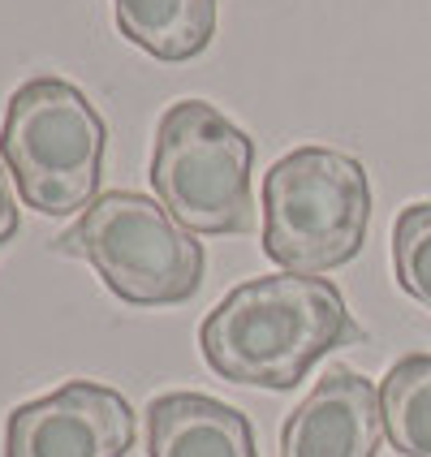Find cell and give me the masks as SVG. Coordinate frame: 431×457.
<instances>
[{"mask_svg": "<svg viewBox=\"0 0 431 457\" xmlns=\"http://www.w3.org/2000/svg\"><path fill=\"white\" fill-rule=\"evenodd\" d=\"M384 436L402 457H431V354H406L380 380Z\"/></svg>", "mask_w": 431, "mask_h": 457, "instance_id": "30bf717a", "label": "cell"}, {"mask_svg": "<svg viewBox=\"0 0 431 457\" xmlns=\"http://www.w3.org/2000/svg\"><path fill=\"white\" fill-rule=\"evenodd\" d=\"M56 254H74L129 306L190 303L203 285V246L173 212L138 190H108L65 228Z\"/></svg>", "mask_w": 431, "mask_h": 457, "instance_id": "277c9868", "label": "cell"}, {"mask_svg": "<svg viewBox=\"0 0 431 457\" xmlns=\"http://www.w3.org/2000/svg\"><path fill=\"white\" fill-rule=\"evenodd\" d=\"M18 228H22V220H18V199H13V190H9V173L0 169V246L13 242Z\"/></svg>", "mask_w": 431, "mask_h": 457, "instance_id": "7c38bea8", "label": "cell"}, {"mask_svg": "<svg viewBox=\"0 0 431 457\" xmlns=\"http://www.w3.org/2000/svg\"><path fill=\"white\" fill-rule=\"evenodd\" d=\"M254 138L233 126L216 104L178 100L155 126L152 186L155 199L190 233L254 228Z\"/></svg>", "mask_w": 431, "mask_h": 457, "instance_id": "5b68a950", "label": "cell"}, {"mask_svg": "<svg viewBox=\"0 0 431 457\" xmlns=\"http://www.w3.org/2000/svg\"><path fill=\"white\" fill-rule=\"evenodd\" d=\"M371 225V181L354 155L294 147L263 173V254L298 277L345 268Z\"/></svg>", "mask_w": 431, "mask_h": 457, "instance_id": "7a4b0ae2", "label": "cell"}, {"mask_svg": "<svg viewBox=\"0 0 431 457\" xmlns=\"http://www.w3.org/2000/svg\"><path fill=\"white\" fill-rule=\"evenodd\" d=\"M152 457H259L251 419L207 393H160L147 406Z\"/></svg>", "mask_w": 431, "mask_h": 457, "instance_id": "ba28073f", "label": "cell"}, {"mask_svg": "<svg viewBox=\"0 0 431 457\" xmlns=\"http://www.w3.org/2000/svg\"><path fill=\"white\" fill-rule=\"evenodd\" d=\"M134 449V406L117 388L70 380L56 393L9 410L4 457H126Z\"/></svg>", "mask_w": 431, "mask_h": 457, "instance_id": "8992f818", "label": "cell"}, {"mask_svg": "<svg viewBox=\"0 0 431 457\" xmlns=\"http://www.w3.org/2000/svg\"><path fill=\"white\" fill-rule=\"evenodd\" d=\"M393 272L410 298L431 311V204L402 207L393 225Z\"/></svg>", "mask_w": 431, "mask_h": 457, "instance_id": "8fae6325", "label": "cell"}, {"mask_svg": "<svg viewBox=\"0 0 431 457\" xmlns=\"http://www.w3.org/2000/svg\"><path fill=\"white\" fill-rule=\"evenodd\" d=\"M380 440V388L350 367H332L285 419L280 457H376Z\"/></svg>", "mask_w": 431, "mask_h": 457, "instance_id": "52a82bcc", "label": "cell"}, {"mask_svg": "<svg viewBox=\"0 0 431 457\" xmlns=\"http://www.w3.org/2000/svg\"><path fill=\"white\" fill-rule=\"evenodd\" d=\"M112 18L155 61H190L216 35V0H112Z\"/></svg>", "mask_w": 431, "mask_h": 457, "instance_id": "9c48e42d", "label": "cell"}, {"mask_svg": "<svg viewBox=\"0 0 431 457\" xmlns=\"http://www.w3.org/2000/svg\"><path fill=\"white\" fill-rule=\"evenodd\" d=\"M108 126L100 108L65 78L22 82L0 126V155L18 181V195L39 216L87 212L100 199Z\"/></svg>", "mask_w": 431, "mask_h": 457, "instance_id": "3957f363", "label": "cell"}, {"mask_svg": "<svg viewBox=\"0 0 431 457\" xmlns=\"http://www.w3.org/2000/svg\"><path fill=\"white\" fill-rule=\"evenodd\" d=\"M367 341L341 289L324 277H254L207 311L199 345L207 367L233 384L294 388L324 354Z\"/></svg>", "mask_w": 431, "mask_h": 457, "instance_id": "6da1fadb", "label": "cell"}]
</instances>
